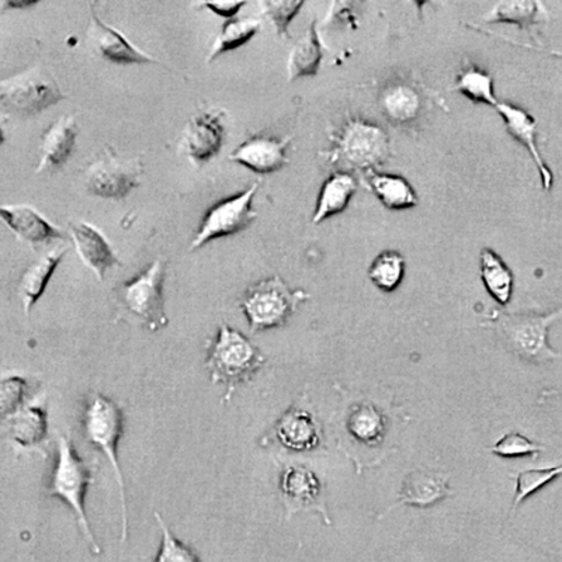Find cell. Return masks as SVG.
<instances>
[{
    "label": "cell",
    "instance_id": "2e32d148",
    "mask_svg": "<svg viewBox=\"0 0 562 562\" xmlns=\"http://www.w3.org/2000/svg\"><path fill=\"white\" fill-rule=\"evenodd\" d=\"M293 137L273 138L256 136L243 142L233 154L230 161L236 162L256 174H274L289 164L288 150Z\"/></svg>",
    "mask_w": 562,
    "mask_h": 562
},
{
    "label": "cell",
    "instance_id": "e575fe53",
    "mask_svg": "<svg viewBox=\"0 0 562 562\" xmlns=\"http://www.w3.org/2000/svg\"><path fill=\"white\" fill-rule=\"evenodd\" d=\"M546 448V446H541L539 443L531 442L529 437L522 435V433L510 432L502 436L494 446L488 448V450L504 458H536L539 457L540 453H543Z\"/></svg>",
    "mask_w": 562,
    "mask_h": 562
},
{
    "label": "cell",
    "instance_id": "ba28073f",
    "mask_svg": "<svg viewBox=\"0 0 562 562\" xmlns=\"http://www.w3.org/2000/svg\"><path fill=\"white\" fill-rule=\"evenodd\" d=\"M165 274L164 260L156 259L120 289V298L128 313L140 319L150 332H157L169 325L164 298Z\"/></svg>",
    "mask_w": 562,
    "mask_h": 562
},
{
    "label": "cell",
    "instance_id": "d590c367",
    "mask_svg": "<svg viewBox=\"0 0 562 562\" xmlns=\"http://www.w3.org/2000/svg\"><path fill=\"white\" fill-rule=\"evenodd\" d=\"M304 2H274V0H265L260 2L262 14L273 24L276 33L280 37L289 38V27L293 19L297 16Z\"/></svg>",
    "mask_w": 562,
    "mask_h": 562
},
{
    "label": "cell",
    "instance_id": "6da1fadb",
    "mask_svg": "<svg viewBox=\"0 0 562 562\" xmlns=\"http://www.w3.org/2000/svg\"><path fill=\"white\" fill-rule=\"evenodd\" d=\"M206 368L210 373L211 384H224L225 394L221 403H229L243 384L249 383L260 368L266 366L268 359L243 332L220 325L219 333L207 348Z\"/></svg>",
    "mask_w": 562,
    "mask_h": 562
},
{
    "label": "cell",
    "instance_id": "83f0119b",
    "mask_svg": "<svg viewBox=\"0 0 562 562\" xmlns=\"http://www.w3.org/2000/svg\"><path fill=\"white\" fill-rule=\"evenodd\" d=\"M480 274L488 294L501 307H506L512 301V295H514L515 278L510 266L494 249L484 248L481 250Z\"/></svg>",
    "mask_w": 562,
    "mask_h": 562
},
{
    "label": "cell",
    "instance_id": "4dcf8cb0",
    "mask_svg": "<svg viewBox=\"0 0 562 562\" xmlns=\"http://www.w3.org/2000/svg\"><path fill=\"white\" fill-rule=\"evenodd\" d=\"M406 258L398 250L387 249L376 256L368 268V279L383 293H393L406 278Z\"/></svg>",
    "mask_w": 562,
    "mask_h": 562
},
{
    "label": "cell",
    "instance_id": "4316f807",
    "mask_svg": "<svg viewBox=\"0 0 562 562\" xmlns=\"http://www.w3.org/2000/svg\"><path fill=\"white\" fill-rule=\"evenodd\" d=\"M484 24L506 23L522 30H531L550 22L549 9L537 0L497 2L482 19Z\"/></svg>",
    "mask_w": 562,
    "mask_h": 562
},
{
    "label": "cell",
    "instance_id": "4fadbf2b",
    "mask_svg": "<svg viewBox=\"0 0 562 562\" xmlns=\"http://www.w3.org/2000/svg\"><path fill=\"white\" fill-rule=\"evenodd\" d=\"M91 12V24H89L86 37L89 46L97 56L120 66H145V63L157 62L150 54L141 51L134 44L128 42L125 34L103 23L95 10L92 9Z\"/></svg>",
    "mask_w": 562,
    "mask_h": 562
},
{
    "label": "cell",
    "instance_id": "ab89813d",
    "mask_svg": "<svg viewBox=\"0 0 562 562\" xmlns=\"http://www.w3.org/2000/svg\"><path fill=\"white\" fill-rule=\"evenodd\" d=\"M37 2H20V3H14V2H7L4 3V8H28V7H33V4H36Z\"/></svg>",
    "mask_w": 562,
    "mask_h": 562
},
{
    "label": "cell",
    "instance_id": "30bf717a",
    "mask_svg": "<svg viewBox=\"0 0 562 562\" xmlns=\"http://www.w3.org/2000/svg\"><path fill=\"white\" fill-rule=\"evenodd\" d=\"M142 172L140 157L127 160L106 148L105 154L86 169V190L102 199L121 200L141 184Z\"/></svg>",
    "mask_w": 562,
    "mask_h": 562
},
{
    "label": "cell",
    "instance_id": "1f68e13d",
    "mask_svg": "<svg viewBox=\"0 0 562 562\" xmlns=\"http://www.w3.org/2000/svg\"><path fill=\"white\" fill-rule=\"evenodd\" d=\"M262 28V22L256 17L234 19L225 23L219 36L215 37L209 54V62L214 61L221 54L243 47L255 34Z\"/></svg>",
    "mask_w": 562,
    "mask_h": 562
},
{
    "label": "cell",
    "instance_id": "d6986e66",
    "mask_svg": "<svg viewBox=\"0 0 562 562\" xmlns=\"http://www.w3.org/2000/svg\"><path fill=\"white\" fill-rule=\"evenodd\" d=\"M69 234H71L79 258L87 269L95 273L98 281L105 280L108 270L120 265L106 236L95 225L79 221L69 226Z\"/></svg>",
    "mask_w": 562,
    "mask_h": 562
},
{
    "label": "cell",
    "instance_id": "603a6c76",
    "mask_svg": "<svg viewBox=\"0 0 562 562\" xmlns=\"http://www.w3.org/2000/svg\"><path fill=\"white\" fill-rule=\"evenodd\" d=\"M3 422L10 442L20 448H38L47 442L48 413L44 406L26 403Z\"/></svg>",
    "mask_w": 562,
    "mask_h": 562
},
{
    "label": "cell",
    "instance_id": "d4e9b609",
    "mask_svg": "<svg viewBox=\"0 0 562 562\" xmlns=\"http://www.w3.org/2000/svg\"><path fill=\"white\" fill-rule=\"evenodd\" d=\"M366 180L370 190L388 210H411L419 204L417 190L401 175L372 171L366 174Z\"/></svg>",
    "mask_w": 562,
    "mask_h": 562
},
{
    "label": "cell",
    "instance_id": "ac0fdd59",
    "mask_svg": "<svg viewBox=\"0 0 562 562\" xmlns=\"http://www.w3.org/2000/svg\"><path fill=\"white\" fill-rule=\"evenodd\" d=\"M0 216L8 229L28 245H44L66 238L62 230L49 223L33 206L3 204L0 207Z\"/></svg>",
    "mask_w": 562,
    "mask_h": 562
},
{
    "label": "cell",
    "instance_id": "44dd1931",
    "mask_svg": "<svg viewBox=\"0 0 562 562\" xmlns=\"http://www.w3.org/2000/svg\"><path fill=\"white\" fill-rule=\"evenodd\" d=\"M452 495L453 492L448 488V477L435 471H413L403 480L398 502L389 506L386 514L399 506L428 510V507L435 506L438 502L445 501L446 497Z\"/></svg>",
    "mask_w": 562,
    "mask_h": 562
},
{
    "label": "cell",
    "instance_id": "8992f818",
    "mask_svg": "<svg viewBox=\"0 0 562 562\" xmlns=\"http://www.w3.org/2000/svg\"><path fill=\"white\" fill-rule=\"evenodd\" d=\"M389 154L387 131L377 122L364 118H349L333 137V150L328 160L332 164H344L366 174L376 171Z\"/></svg>",
    "mask_w": 562,
    "mask_h": 562
},
{
    "label": "cell",
    "instance_id": "5bb4252c",
    "mask_svg": "<svg viewBox=\"0 0 562 562\" xmlns=\"http://www.w3.org/2000/svg\"><path fill=\"white\" fill-rule=\"evenodd\" d=\"M495 110L505 122L506 131L525 148L531 160H534L537 171H539L541 187L546 191L553 189L554 175L550 166L546 164L543 154L540 152L539 144H537V121L529 112L524 107L516 106L514 103L500 102Z\"/></svg>",
    "mask_w": 562,
    "mask_h": 562
},
{
    "label": "cell",
    "instance_id": "f35d334b",
    "mask_svg": "<svg viewBox=\"0 0 562 562\" xmlns=\"http://www.w3.org/2000/svg\"><path fill=\"white\" fill-rule=\"evenodd\" d=\"M245 4L246 2L200 3V7L209 9L210 12L219 14L221 17L233 19Z\"/></svg>",
    "mask_w": 562,
    "mask_h": 562
},
{
    "label": "cell",
    "instance_id": "f1b7e54d",
    "mask_svg": "<svg viewBox=\"0 0 562 562\" xmlns=\"http://www.w3.org/2000/svg\"><path fill=\"white\" fill-rule=\"evenodd\" d=\"M323 57V44H320L317 22L313 20L307 32L291 49L288 63L289 82L317 75Z\"/></svg>",
    "mask_w": 562,
    "mask_h": 562
},
{
    "label": "cell",
    "instance_id": "3957f363",
    "mask_svg": "<svg viewBox=\"0 0 562 562\" xmlns=\"http://www.w3.org/2000/svg\"><path fill=\"white\" fill-rule=\"evenodd\" d=\"M95 482V472L78 455L71 438L59 436L57 442V458L49 480L47 495L61 500L75 515L79 529L91 547L93 553L102 554L85 510L87 488Z\"/></svg>",
    "mask_w": 562,
    "mask_h": 562
},
{
    "label": "cell",
    "instance_id": "ffe728a7",
    "mask_svg": "<svg viewBox=\"0 0 562 562\" xmlns=\"http://www.w3.org/2000/svg\"><path fill=\"white\" fill-rule=\"evenodd\" d=\"M274 436L291 452H313L324 441L323 426L305 408H291L274 426Z\"/></svg>",
    "mask_w": 562,
    "mask_h": 562
},
{
    "label": "cell",
    "instance_id": "52a82bcc",
    "mask_svg": "<svg viewBox=\"0 0 562 562\" xmlns=\"http://www.w3.org/2000/svg\"><path fill=\"white\" fill-rule=\"evenodd\" d=\"M67 98L56 77L44 67H32L0 82V101L17 115H38Z\"/></svg>",
    "mask_w": 562,
    "mask_h": 562
},
{
    "label": "cell",
    "instance_id": "9c48e42d",
    "mask_svg": "<svg viewBox=\"0 0 562 562\" xmlns=\"http://www.w3.org/2000/svg\"><path fill=\"white\" fill-rule=\"evenodd\" d=\"M258 190L259 184H254L243 194L229 197L211 207L201 221L190 249L203 248L211 241L225 238L249 229L258 219V213L254 210V197Z\"/></svg>",
    "mask_w": 562,
    "mask_h": 562
},
{
    "label": "cell",
    "instance_id": "277c9868",
    "mask_svg": "<svg viewBox=\"0 0 562 562\" xmlns=\"http://www.w3.org/2000/svg\"><path fill=\"white\" fill-rule=\"evenodd\" d=\"M83 431L87 441L105 455L115 472L121 506V543L125 545L128 539V507L125 476L118 461L117 450L125 432V415L121 408L103 394H89L85 409H83Z\"/></svg>",
    "mask_w": 562,
    "mask_h": 562
},
{
    "label": "cell",
    "instance_id": "7c38bea8",
    "mask_svg": "<svg viewBox=\"0 0 562 562\" xmlns=\"http://www.w3.org/2000/svg\"><path fill=\"white\" fill-rule=\"evenodd\" d=\"M279 488L288 511L285 519L290 520L298 512H317L324 517L325 525H332L325 502L324 484L313 470L304 466L285 467Z\"/></svg>",
    "mask_w": 562,
    "mask_h": 562
},
{
    "label": "cell",
    "instance_id": "f546056e",
    "mask_svg": "<svg viewBox=\"0 0 562 562\" xmlns=\"http://www.w3.org/2000/svg\"><path fill=\"white\" fill-rule=\"evenodd\" d=\"M455 91L477 105L495 108L501 102L496 96L494 77L475 63H467L457 73Z\"/></svg>",
    "mask_w": 562,
    "mask_h": 562
},
{
    "label": "cell",
    "instance_id": "484cf974",
    "mask_svg": "<svg viewBox=\"0 0 562 562\" xmlns=\"http://www.w3.org/2000/svg\"><path fill=\"white\" fill-rule=\"evenodd\" d=\"M66 254V249L49 250L24 272L22 280H20L19 293L23 303V313L26 317H28L34 305L37 304V301L46 293L49 280H51Z\"/></svg>",
    "mask_w": 562,
    "mask_h": 562
},
{
    "label": "cell",
    "instance_id": "5b68a950",
    "mask_svg": "<svg viewBox=\"0 0 562 562\" xmlns=\"http://www.w3.org/2000/svg\"><path fill=\"white\" fill-rule=\"evenodd\" d=\"M311 295L304 290H291L280 276L250 285L241 301L250 330H268L284 327L301 304Z\"/></svg>",
    "mask_w": 562,
    "mask_h": 562
},
{
    "label": "cell",
    "instance_id": "9a60e30c",
    "mask_svg": "<svg viewBox=\"0 0 562 562\" xmlns=\"http://www.w3.org/2000/svg\"><path fill=\"white\" fill-rule=\"evenodd\" d=\"M221 118L220 112H204L187 122L179 147L189 160L207 162L219 154L225 136Z\"/></svg>",
    "mask_w": 562,
    "mask_h": 562
},
{
    "label": "cell",
    "instance_id": "7402d4cb",
    "mask_svg": "<svg viewBox=\"0 0 562 562\" xmlns=\"http://www.w3.org/2000/svg\"><path fill=\"white\" fill-rule=\"evenodd\" d=\"M78 131L75 116H62L52 122L43 134L37 174L58 171L67 164L75 150Z\"/></svg>",
    "mask_w": 562,
    "mask_h": 562
},
{
    "label": "cell",
    "instance_id": "cb8c5ba5",
    "mask_svg": "<svg viewBox=\"0 0 562 562\" xmlns=\"http://www.w3.org/2000/svg\"><path fill=\"white\" fill-rule=\"evenodd\" d=\"M358 180L348 171H337L320 186L313 224L318 225L342 214L358 191Z\"/></svg>",
    "mask_w": 562,
    "mask_h": 562
},
{
    "label": "cell",
    "instance_id": "8fae6325",
    "mask_svg": "<svg viewBox=\"0 0 562 562\" xmlns=\"http://www.w3.org/2000/svg\"><path fill=\"white\" fill-rule=\"evenodd\" d=\"M378 107L389 125L417 126L426 110V96L419 83L406 77L386 79L378 89Z\"/></svg>",
    "mask_w": 562,
    "mask_h": 562
},
{
    "label": "cell",
    "instance_id": "836d02e7",
    "mask_svg": "<svg viewBox=\"0 0 562 562\" xmlns=\"http://www.w3.org/2000/svg\"><path fill=\"white\" fill-rule=\"evenodd\" d=\"M154 516L162 531L161 547L154 562H201L191 547L185 545L184 541L172 534L169 526L165 524L161 514L154 512Z\"/></svg>",
    "mask_w": 562,
    "mask_h": 562
},
{
    "label": "cell",
    "instance_id": "74e56055",
    "mask_svg": "<svg viewBox=\"0 0 562 562\" xmlns=\"http://www.w3.org/2000/svg\"><path fill=\"white\" fill-rule=\"evenodd\" d=\"M467 26L472 30H477V32H480L482 34H487V36L494 37L496 39H501V42L515 44V46L520 47V48L531 49V51H537V52L549 54V56H551V57L562 59V49H550V48H546V47H541V46H535V44H526V43L516 42V39H514V38L502 36V34H497V33L491 32V30H488V28H484L481 26H477V24L468 23Z\"/></svg>",
    "mask_w": 562,
    "mask_h": 562
},
{
    "label": "cell",
    "instance_id": "d6a6232c",
    "mask_svg": "<svg viewBox=\"0 0 562 562\" xmlns=\"http://www.w3.org/2000/svg\"><path fill=\"white\" fill-rule=\"evenodd\" d=\"M562 476V466L549 467V468H530L517 472L516 477V492L514 497V505L512 511H516V507L524 504V502L530 495L536 494L540 490H543L550 482L557 480Z\"/></svg>",
    "mask_w": 562,
    "mask_h": 562
},
{
    "label": "cell",
    "instance_id": "e0dca14e",
    "mask_svg": "<svg viewBox=\"0 0 562 562\" xmlns=\"http://www.w3.org/2000/svg\"><path fill=\"white\" fill-rule=\"evenodd\" d=\"M386 412L370 399H363L350 407L344 419V432L354 446L377 450L387 437Z\"/></svg>",
    "mask_w": 562,
    "mask_h": 562
},
{
    "label": "cell",
    "instance_id": "8d00e7d4",
    "mask_svg": "<svg viewBox=\"0 0 562 562\" xmlns=\"http://www.w3.org/2000/svg\"><path fill=\"white\" fill-rule=\"evenodd\" d=\"M28 388L26 378L20 376L3 378L2 387H0V412H2L3 419L26 406Z\"/></svg>",
    "mask_w": 562,
    "mask_h": 562
},
{
    "label": "cell",
    "instance_id": "7a4b0ae2",
    "mask_svg": "<svg viewBox=\"0 0 562 562\" xmlns=\"http://www.w3.org/2000/svg\"><path fill=\"white\" fill-rule=\"evenodd\" d=\"M562 318V307L549 314H514L494 311L482 327L494 329L506 350L527 363L543 364L560 359L550 347L551 325Z\"/></svg>",
    "mask_w": 562,
    "mask_h": 562
}]
</instances>
